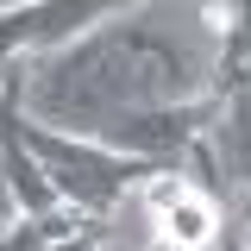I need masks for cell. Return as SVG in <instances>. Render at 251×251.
I'll return each instance as SVG.
<instances>
[{"label": "cell", "instance_id": "6da1fadb", "mask_svg": "<svg viewBox=\"0 0 251 251\" xmlns=\"http://www.w3.org/2000/svg\"><path fill=\"white\" fill-rule=\"evenodd\" d=\"M220 57L201 44V31L176 25V13H113L82 44L25 69V120L69 132V138H107V126L151 107H188L214 100Z\"/></svg>", "mask_w": 251, "mask_h": 251}, {"label": "cell", "instance_id": "7a4b0ae2", "mask_svg": "<svg viewBox=\"0 0 251 251\" xmlns=\"http://www.w3.org/2000/svg\"><path fill=\"white\" fill-rule=\"evenodd\" d=\"M19 132H25L31 157L44 163L57 201L69 214L94 220V226L113 214L126 195H138L157 176V163H138V157H120V151H107V145H94V138H69V132H50V126L25 120V107H19Z\"/></svg>", "mask_w": 251, "mask_h": 251}, {"label": "cell", "instance_id": "3957f363", "mask_svg": "<svg viewBox=\"0 0 251 251\" xmlns=\"http://www.w3.org/2000/svg\"><path fill=\"white\" fill-rule=\"evenodd\" d=\"M120 6L107 0H31V6H0V69L19 63H44L82 44L94 25H107Z\"/></svg>", "mask_w": 251, "mask_h": 251}, {"label": "cell", "instance_id": "277c9868", "mask_svg": "<svg viewBox=\"0 0 251 251\" xmlns=\"http://www.w3.org/2000/svg\"><path fill=\"white\" fill-rule=\"evenodd\" d=\"M145 201V226H151L157 251H220V201L214 188H201L188 170H157L138 188Z\"/></svg>", "mask_w": 251, "mask_h": 251}, {"label": "cell", "instance_id": "5b68a950", "mask_svg": "<svg viewBox=\"0 0 251 251\" xmlns=\"http://www.w3.org/2000/svg\"><path fill=\"white\" fill-rule=\"evenodd\" d=\"M214 138H220V157H226V170L245 182L251 195V88H239L232 100H220V126H214Z\"/></svg>", "mask_w": 251, "mask_h": 251}, {"label": "cell", "instance_id": "8992f818", "mask_svg": "<svg viewBox=\"0 0 251 251\" xmlns=\"http://www.w3.org/2000/svg\"><path fill=\"white\" fill-rule=\"evenodd\" d=\"M19 220V201H13V182H6V163H0V226Z\"/></svg>", "mask_w": 251, "mask_h": 251}, {"label": "cell", "instance_id": "52a82bcc", "mask_svg": "<svg viewBox=\"0 0 251 251\" xmlns=\"http://www.w3.org/2000/svg\"><path fill=\"white\" fill-rule=\"evenodd\" d=\"M100 245V232H82V239H63V245H44V251H94Z\"/></svg>", "mask_w": 251, "mask_h": 251}, {"label": "cell", "instance_id": "ba28073f", "mask_svg": "<svg viewBox=\"0 0 251 251\" xmlns=\"http://www.w3.org/2000/svg\"><path fill=\"white\" fill-rule=\"evenodd\" d=\"M220 251H251V239H245V232H232V239H220Z\"/></svg>", "mask_w": 251, "mask_h": 251}, {"label": "cell", "instance_id": "9c48e42d", "mask_svg": "<svg viewBox=\"0 0 251 251\" xmlns=\"http://www.w3.org/2000/svg\"><path fill=\"white\" fill-rule=\"evenodd\" d=\"M239 232H245V239H251V201H245V220H239Z\"/></svg>", "mask_w": 251, "mask_h": 251}, {"label": "cell", "instance_id": "30bf717a", "mask_svg": "<svg viewBox=\"0 0 251 251\" xmlns=\"http://www.w3.org/2000/svg\"><path fill=\"white\" fill-rule=\"evenodd\" d=\"M94 251H120V245H113V239H100V245H94Z\"/></svg>", "mask_w": 251, "mask_h": 251}]
</instances>
